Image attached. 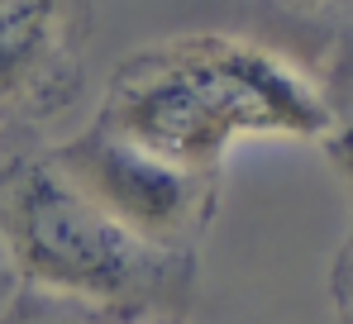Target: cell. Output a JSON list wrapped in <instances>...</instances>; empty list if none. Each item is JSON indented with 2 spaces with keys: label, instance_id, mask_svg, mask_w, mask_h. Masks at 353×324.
Here are the masks:
<instances>
[{
  "label": "cell",
  "instance_id": "6da1fadb",
  "mask_svg": "<svg viewBox=\"0 0 353 324\" xmlns=\"http://www.w3.org/2000/svg\"><path fill=\"white\" fill-rule=\"evenodd\" d=\"M91 124L196 172H225L243 139L325 143L339 129L310 72L239 34H172L134 48Z\"/></svg>",
  "mask_w": 353,
  "mask_h": 324
},
{
  "label": "cell",
  "instance_id": "7a4b0ae2",
  "mask_svg": "<svg viewBox=\"0 0 353 324\" xmlns=\"http://www.w3.org/2000/svg\"><path fill=\"white\" fill-rule=\"evenodd\" d=\"M0 243L19 286L124 315L168 301L191 276V258L134 239L43 153L0 167Z\"/></svg>",
  "mask_w": 353,
  "mask_h": 324
},
{
  "label": "cell",
  "instance_id": "3957f363",
  "mask_svg": "<svg viewBox=\"0 0 353 324\" xmlns=\"http://www.w3.org/2000/svg\"><path fill=\"white\" fill-rule=\"evenodd\" d=\"M43 158L115 224L163 253L191 258L220 205V172L168 162L101 124H86L77 139L53 143Z\"/></svg>",
  "mask_w": 353,
  "mask_h": 324
},
{
  "label": "cell",
  "instance_id": "277c9868",
  "mask_svg": "<svg viewBox=\"0 0 353 324\" xmlns=\"http://www.w3.org/2000/svg\"><path fill=\"white\" fill-rule=\"evenodd\" d=\"M91 0H0V114L53 119L86 81Z\"/></svg>",
  "mask_w": 353,
  "mask_h": 324
},
{
  "label": "cell",
  "instance_id": "5b68a950",
  "mask_svg": "<svg viewBox=\"0 0 353 324\" xmlns=\"http://www.w3.org/2000/svg\"><path fill=\"white\" fill-rule=\"evenodd\" d=\"M129 320H139V315L67 301V296H48V291H29V286L19 296H10V305L0 310V324H129Z\"/></svg>",
  "mask_w": 353,
  "mask_h": 324
},
{
  "label": "cell",
  "instance_id": "8992f818",
  "mask_svg": "<svg viewBox=\"0 0 353 324\" xmlns=\"http://www.w3.org/2000/svg\"><path fill=\"white\" fill-rule=\"evenodd\" d=\"M320 91H325V101L334 110V124L353 134V19L339 34V43H334V57H330V72H325Z\"/></svg>",
  "mask_w": 353,
  "mask_h": 324
},
{
  "label": "cell",
  "instance_id": "52a82bcc",
  "mask_svg": "<svg viewBox=\"0 0 353 324\" xmlns=\"http://www.w3.org/2000/svg\"><path fill=\"white\" fill-rule=\"evenodd\" d=\"M330 305H334V324H353V186H349V229H344L334 263H330Z\"/></svg>",
  "mask_w": 353,
  "mask_h": 324
},
{
  "label": "cell",
  "instance_id": "ba28073f",
  "mask_svg": "<svg viewBox=\"0 0 353 324\" xmlns=\"http://www.w3.org/2000/svg\"><path fill=\"white\" fill-rule=\"evenodd\" d=\"M325 148H330V158H334V167L344 172V181L353 186V134H349V129H334V134L325 139Z\"/></svg>",
  "mask_w": 353,
  "mask_h": 324
},
{
  "label": "cell",
  "instance_id": "9c48e42d",
  "mask_svg": "<svg viewBox=\"0 0 353 324\" xmlns=\"http://www.w3.org/2000/svg\"><path fill=\"white\" fill-rule=\"evenodd\" d=\"M14 267H10V253H5V243H0V310L10 305V296H14Z\"/></svg>",
  "mask_w": 353,
  "mask_h": 324
},
{
  "label": "cell",
  "instance_id": "30bf717a",
  "mask_svg": "<svg viewBox=\"0 0 353 324\" xmlns=\"http://www.w3.org/2000/svg\"><path fill=\"white\" fill-rule=\"evenodd\" d=\"M287 10H301V14H315V10H330V5H339V0H282Z\"/></svg>",
  "mask_w": 353,
  "mask_h": 324
},
{
  "label": "cell",
  "instance_id": "8fae6325",
  "mask_svg": "<svg viewBox=\"0 0 353 324\" xmlns=\"http://www.w3.org/2000/svg\"><path fill=\"white\" fill-rule=\"evenodd\" d=\"M129 324H153V320H129Z\"/></svg>",
  "mask_w": 353,
  "mask_h": 324
}]
</instances>
